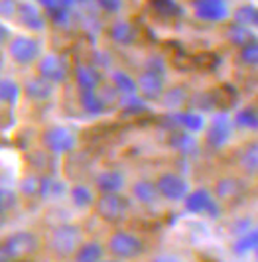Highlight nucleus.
Instances as JSON below:
<instances>
[{"label": "nucleus", "mask_w": 258, "mask_h": 262, "mask_svg": "<svg viewBox=\"0 0 258 262\" xmlns=\"http://www.w3.org/2000/svg\"><path fill=\"white\" fill-rule=\"evenodd\" d=\"M46 241L30 229H16L0 243V262H32L39 256Z\"/></svg>", "instance_id": "obj_1"}, {"label": "nucleus", "mask_w": 258, "mask_h": 262, "mask_svg": "<svg viewBox=\"0 0 258 262\" xmlns=\"http://www.w3.org/2000/svg\"><path fill=\"white\" fill-rule=\"evenodd\" d=\"M85 241V231L77 223H57L46 235V250L57 262H69Z\"/></svg>", "instance_id": "obj_2"}, {"label": "nucleus", "mask_w": 258, "mask_h": 262, "mask_svg": "<svg viewBox=\"0 0 258 262\" xmlns=\"http://www.w3.org/2000/svg\"><path fill=\"white\" fill-rule=\"evenodd\" d=\"M104 247H106L109 256L118 258L122 262L140 260L148 252V245L142 236L132 233L128 229H122V227H115L109 233V236L104 238Z\"/></svg>", "instance_id": "obj_3"}, {"label": "nucleus", "mask_w": 258, "mask_h": 262, "mask_svg": "<svg viewBox=\"0 0 258 262\" xmlns=\"http://www.w3.org/2000/svg\"><path fill=\"white\" fill-rule=\"evenodd\" d=\"M132 211V197L122 193H97L93 203V213L104 225L120 227L130 217Z\"/></svg>", "instance_id": "obj_4"}, {"label": "nucleus", "mask_w": 258, "mask_h": 262, "mask_svg": "<svg viewBox=\"0 0 258 262\" xmlns=\"http://www.w3.org/2000/svg\"><path fill=\"white\" fill-rule=\"evenodd\" d=\"M211 193L223 207H236L250 195V185L243 173H227L215 180Z\"/></svg>", "instance_id": "obj_5"}, {"label": "nucleus", "mask_w": 258, "mask_h": 262, "mask_svg": "<svg viewBox=\"0 0 258 262\" xmlns=\"http://www.w3.org/2000/svg\"><path fill=\"white\" fill-rule=\"evenodd\" d=\"M39 142L46 152L53 156H67L77 148V134L63 124H50L39 134Z\"/></svg>", "instance_id": "obj_6"}, {"label": "nucleus", "mask_w": 258, "mask_h": 262, "mask_svg": "<svg viewBox=\"0 0 258 262\" xmlns=\"http://www.w3.org/2000/svg\"><path fill=\"white\" fill-rule=\"evenodd\" d=\"M158 191L162 195V201L166 203H185L187 197L191 195V184L185 176H181L180 171H160L154 178Z\"/></svg>", "instance_id": "obj_7"}, {"label": "nucleus", "mask_w": 258, "mask_h": 262, "mask_svg": "<svg viewBox=\"0 0 258 262\" xmlns=\"http://www.w3.org/2000/svg\"><path fill=\"white\" fill-rule=\"evenodd\" d=\"M6 52L14 63L26 67L38 63L41 57V43L34 36H12L6 43Z\"/></svg>", "instance_id": "obj_8"}, {"label": "nucleus", "mask_w": 258, "mask_h": 262, "mask_svg": "<svg viewBox=\"0 0 258 262\" xmlns=\"http://www.w3.org/2000/svg\"><path fill=\"white\" fill-rule=\"evenodd\" d=\"M136 83H138V95L146 103L162 101V97L168 91L166 75L158 73V71H152V69H142L140 75L136 77Z\"/></svg>", "instance_id": "obj_9"}, {"label": "nucleus", "mask_w": 258, "mask_h": 262, "mask_svg": "<svg viewBox=\"0 0 258 262\" xmlns=\"http://www.w3.org/2000/svg\"><path fill=\"white\" fill-rule=\"evenodd\" d=\"M36 73L39 77L52 81L53 85L65 83L69 77V66L61 55L57 53H46L39 57V61L36 63Z\"/></svg>", "instance_id": "obj_10"}, {"label": "nucleus", "mask_w": 258, "mask_h": 262, "mask_svg": "<svg viewBox=\"0 0 258 262\" xmlns=\"http://www.w3.org/2000/svg\"><path fill=\"white\" fill-rule=\"evenodd\" d=\"M232 128H234V120H231L225 115H217L211 120V124L205 130V144L209 148H223L231 140Z\"/></svg>", "instance_id": "obj_11"}, {"label": "nucleus", "mask_w": 258, "mask_h": 262, "mask_svg": "<svg viewBox=\"0 0 258 262\" xmlns=\"http://www.w3.org/2000/svg\"><path fill=\"white\" fill-rule=\"evenodd\" d=\"M234 166L245 178H258V140H248L234 152Z\"/></svg>", "instance_id": "obj_12"}, {"label": "nucleus", "mask_w": 258, "mask_h": 262, "mask_svg": "<svg viewBox=\"0 0 258 262\" xmlns=\"http://www.w3.org/2000/svg\"><path fill=\"white\" fill-rule=\"evenodd\" d=\"M130 197H132V201H136L142 207H156L162 201L156 180H148V178L136 180L130 185Z\"/></svg>", "instance_id": "obj_13"}, {"label": "nucleus", "mask_w": 258, "mask_h": 262, "mask_svg": "<svg viewBox=\"0 0 258 262\" xmlns=\"http://www.w3.org/2000/svg\"><path fill=\"white\" fill-rule=\"evenodd\" d=\"M193 12L203 22H223L229 16L227 0H193Z\"/></svg>", "instance_id": "obj_14"}, {"label": "nucleus", "mask_w": 258, "mask_h": 262, "mask_svg": "<svg viewBox=\"0 0 258 262\" xmlns=\"http://www.w3.org/2000/svg\"><path fill=\"white\" fill-rule=\"evenodd\" d=\"M126 187V176L124 171L109 168L97 173L95 178V191L97 193H122Z\"/></svg>", "instance_id": "obj_15"}, {"label": "nucleus", "mask_w": 258, "mask_h": 262, "mask_svg": "<svg viewBox=\"0 0 258 262\" xmlns=\"http://www.w3.org/2000/svg\"><path fill=\"white\" fill-rule=\"evenodd\" d=\"M22 87H24V95L32 103H48L53 97V93H55V85L52 81L39 77L38 73L34 77L28 79Z\"/></svg>", "instance_id": "obj_16"}, {"label": "nucleus", "mask_w": 258, "mask_h": 262, "mask_svg": "<svg viewBox=\"0 0 258 262\" xmlns=\"http://www.w3.org/2000/svg\"><path fill=\"white\" fill-rule=\"evenodd\" d=\"M48 184H50V180L44 173H38V171L26 173L18 184V193L22 197H28V199L44 197L48 195Z\"/></svg>", "instance_id": "obj_17"}, {"label": "nucleus", "mask_w": 258, "mask_h": 262, "mask_svg": "<svg viewBox=\"0 0 258 262\" xmlns=\"http://www.w3.org/2000/svg\"><path fill=\"white\" fill-rule=\"evenodd\" d=\"M106 254V247L99 238H85L69 262H101Z\"/></svg>", "instance_id": "obj_18"}, {"label": "nucleus", "mask_w": 258, "mask_h": 262, "mask_svg": "<svg viewBox=\"0 0 258 262\" xmlns=\"http://www.w3.org/2000/svg\"><path fill=\"white\" fill-rule=\"evenodd\" d=\"M75 85L79 91H99V87L103 85V77L95 66L79 63L75 67Z\"/></svg>", "instance_id": "obj_19"}, {"label": "nucleus", "mask_w": 258, "mask_h": 262, "mask_svg": "<svg viewBox=\"0 0 258 262\" xmlns=\"http://www.w3.org/2000/svg\"><path fill=\"white\" fill-rule=\"evenodd\" d=\"M18 20L20 24L30 30V32H41L46 28V20L48 16H41L39 8L36 4H30V2H22L20 4V10H18Z\"/></svg>", "instance_id": "obj_20"}, {"label": "nucleus", "mask_w": 258, "mask_h": 262, "mask_svg": "<svg viewBox=\"0 0 258 262\" xmlns=\"http://www.w3.org/2000/svg\"><path fill=\"white\" fill-rule=\"evenodd\" d=\"M109 38L113 39L116 46H124L126 48V46H132L136 41L138 32L128 20H115L109 26Z\"/></svg>", "instance_id": "obj_21"}, {"label": "nucleus", "mask_w": 258, "mask_h": 262, "mask_svg": "<svg viewBox=\"0 0 258 262\" xmlns=\"http://www.w3.org/2000/svg\"><path fill=\"white\" fill-rule=\"evenodd\" d=\"M111 85L118 91L120 97L138 95V83H136V77H132L130 73L122 71V69L113 71V75H111Z\"/></svg>", "instance_id": "obj_22"}, {"label": "nucleus", "mask_w": 258, "mask_h": 262, "mask_svg": "<svg viewBox=\"0 0 258 262\" xmlns=\"http://www.w3.org/2000/svg\"><path fill=\"white\" fill-rule=\"evenodd\" d=\"M79 103L83 106V111L89 115H103L109 106V103L99 91H79Z\"/></svg>", "instance_id": "obj_23"}, {"label": "nucleus", "mask_w": 258, "mask_h": 262, "mask_svg": "<svg viewBox=\"0 0 258 262\" xmlns=\"http://www.w3.org/2000/svg\"><path fill=\"white\" fill-rule=\"evenodd\" d=\"M24 95V87L10 77H4L0 81V101L4 106H16L20 97Z\"/></svg>", "instance_id": "obj_24"}, {"label": "nucleus", "mask_w": 258, "mask_h": 262, "mask_svg": "<svg viewBox=\"0 0 258 262\" xmlns=\"http://www.w3.org/2000/svg\"><path fill=\"white\" fill-rule=\"evenodd\" d=\"M69 197L77 209H93V203L97 199V191H93L89 185L77 184L69 189Z\"/></svg>", "instance_id": "obj_25"}, {"label": "nucleus", "mask_w": 258, "mask_h": 262, "mask_svg": "<svg viewBox=\"0 0 258 262\" xmlns=\"http://www.w3.org/2000/svg\"><path fill=\"white\" fill-rule=\"evenodd\" d=\"M176 120H178V126L187 132H199L205 128L203 117L193 113V111H180V113L176 115Z\"/></svg>", "instance_id": "obj_26"}, {"label": "nucleus", "mask_w": 258, "mask_h": 262, "mask_svg": "<svg viewBox=\"0 0 258 262\" xmlns=\"http://www.w3.org/2000/svg\"><path fill=\"white\" fill-rule=\"evenodd\" d=\"M187 99H189L187 87L176 85V87H171V89L166 91V95L162 97V103H164V106L171 108V111H178V108H181V106L187 103Z\"/></svg>", "instance_id": "obj_27"}, {"label": "nucleus", "mask_w": 258, "mask_h": 262, "mask_svg": "<svg viewBox=\"0 0 258 262\" xmlns=\"http://www.w3.org/2000/svg\"><path fill=\"white\" fill-rule=\"evenodd\" d=\"M227 36H229V41H231L232 46H236V48H245L246 43H250L252 39H256V36H254V32L250 30V26L239 24V22L229 28Z\"/></svg>", "instance_id": "obj_28"}, {"label": "nucleus", "mask_w": 258, "mask_h": 262, "mask_svg": "<svg viewBox=\"0 0 258 262\" xmlns=\"http://www.w3.org/2000/svg\"><path fill=\"white\" fill-rule=\"evenodd\" d=\"M234 126L236 128H243V130H258V111L252 106H245L241 108L234 117Z\"/></svg>", "instance_id": "obj_29"}, {"label": "nucleus", "mask_w": 258, "mask_h": 262, "mask_svg": "<svg viewBox=\"0 0 258 262\" xmlns=\"http://www.w3.org/2000/svg\"><path fill=\"white\" fill-rule=\"evenodd\" d=\"M169 144L174 146L176 150L183 152V154H191L195 148H197V142H195V138L191 136V132L183 130V128L171 134V138H169Z\"/></svg>", "instance_id": "obj_30"}, {"label": "nucleus", "mask_w": 258, "mask_h": 262, "mask_svg": "<svg viewBox=\"0 0 258 262\" xmlns=\"http://www.w3.org/2000/svg\"><path fill=\"white\" fill-rule=\"evenodd\" d=\"M239 61L246 67H258V38L245 48H239Z\"/></svg>", "instance_id": "obj_31"}, {"label": "nucleus", "mask_w": 258, "mask_h": 262, "mask_svg": "<svg viewBox=\"0 0 258 262\" xmlns=\"http://www.w3.org/2000/svg\"><path fill=\"white\" fill-rule=\"evenodd\" d=\"M152 8L162 18H174V16H180L181 14L180 4L176 0H152Z\"/></svg>", "instance_id": "obj_32"}, {"label": "nucleus", "mask_w": 258, "mask_h": 262, "mask_svg": "<svg viewBox=\"0 0 258 262\" xmlns=\"http://www.w3.org/2000/svg\"><path fill=\"white\" fill-rule=\"evenodd\" d=\"M0 197H2V215L6 217L8 209H14V207L18 205V197H20V193H18V189L2 187V193H0Z\"/></svg>", "instance_id": "obj_33"}, {"label": "nucleus", "mask_w": 258, "mask_h": 262, "mask_svg": "<svg viewBox=\"0 0 258 262\" xmlns=\"http://www.w3.org/2000/svg\"><path fill=\"white\" fill-rule=\"evenodd\" d=\"M254 14H256V8L250 6V4L239 6L236 12H234V22L245 24V26H252V22H254Z\"/></svg>", "instance_id": "obj_34"}, {"label": "nucleus", "mask_w": 258, "mask_h": 262, "mask_svg": "<svg viewBox=\"0 0 258 262\" xmlns=\"http://www.w3.org/2000/svg\"><path fill=\"white\" fill-rule=\"evenodd\" d=\"M48 20L53 22L55 26H65L69 22V8L65 6H55L52 10H48Z\"/></svg>", "instance_id": "obj_35"}, {"label": "nucleus", "mask_w": 258, "mask_h": 262, "mask_svg": "<svg viewBox=\"0 0 258 262\" xmlns=\"http://www.w3.org/2000/svg\"><path fill=\"white\" fill-rule=\"evenodd\" d=\"M20 4V0H0V12L4 18H18Z\"/></svg>", "instance_id": "obj_36"}, {"label": "nucleus", "mask_w": 258, "mask_h": 262, "mask_svg": "<svg viewBox=\"0 0 258 262\" xmlns=\"http://www.w3.org/2000/svg\"><path fill=\"white\" fill-rule=\"evenodd\" d=\"M97 4H99V8L106 14H118L122 10V4H124V0H97Z\"/></svg>", "instance_id": "obj_37"}, {"label": "nucleus", "mask_w": 258, "mask_h": 262, "mask_svg": "<svg viewBox=\"0 0 258 262\" xmlns=\"http://www.w3.org/2000/svg\"><path fill=\"white\" fill-rule=\"evenodd\" d=\"M148 262H183V258L176 252H158Z\"/></svg>", "instance_id": "obj_38"}, {"label": "nucleus", "mask_w": 258, "mask_h": 262, "mask_svg": "<svg viewBox=\"0 0 258 262\" xmlns=\"http://www.w3.org/2000/svg\"><path fill=\"white\" fill-rule=\"evenodd\" d=\"M144 69H152V71H158V73H164V75H166V66H164L162 57H156V55H152V57L146 59Z\"/></svg>", "instance_id": "obj_39"}, {"label": "nucleus", "mask_w": 258, "mask_h": 262, "mask_svg": "<svg viewBox=\"0 0 258 262\" xmlns=\"http://www.w3.org/2000/svg\"><path fill=\"white\" fill-rule=\"evenodd\" d=\"M39 6H44L46 10H52V8H55V6H59V2L57 0H38Z\"/></svg>", "instance_id": "obj_40"}, {"label": "nucleus", "mask_w": 258, "mask_h": 262, "mask_svg": "<svg viewBox=\"0 0 258 262\" xmlns=\"http://www.w3.org/2000/svg\"><path fill=\"white\" fill-rule=\"evenodd\" d=\"M101 262H122V260H118V258H113V256H104Z\"/></svg>", "instance_id": "obj_41"}, {"label": "nucleus", "mask_w": 258, "mask_h": 262, "mask_svg": "<svg viewBox=\"0 0 258 262\" xmlns=\"http://www.w3.org/2000/svg\"><path fill=\"white\" fill-rule=\"evenodd\" d=\"M252 26L258 28V8H256V14H254V22H252Z\"/></svg>", "instance_id": "obj_42"}, {"label": "nucleus", "mask_w": 258, "mask_h": 262, "mask_svg": "<svg viewBox=\"0 0 258 262\" xmlns=\"http://www.w3.org/2000/svg\"><path fill=\"white\" fill-rule=\"evenodd\" d=\"M77 2H85V0H77Z\"/></svg>", "instance_id": "obj_43"}]
</instances>
